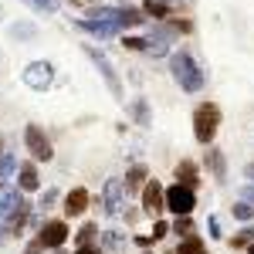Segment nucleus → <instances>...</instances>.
Here are the masks:
<instances>
[{
	"mask_svg": "<svg viewBox=\"0 0 254 254\" xmlns=\"http://www.w3.org/2000/svg\"><path fill=\"white\" fill-rule=\"evenodd\" d=\"M217 126H220V109H217L214 102L196 105V112H193V136H196V142H200V146L214 142Z\"/></svg>",
	"mask_w": 254,
	"mask_h": 254,
	"instance_id": "1",
	"label": "nucleus"
},
{
	"mask_svg": "<svg viewBox=\"0 0 254 254\" xmlns=\"http://www.w3.org/2000/svg\"><path fill=\"white\" fill-rule=\"evenodd\" d=\"M163 207L166 210H173L176 217H183V214H190L196 207V196L190 187H183V183H176V187H170L166 193H163Z\"/></svg>",
	"mask_w": 254,
	"mask_h": 254,
	"instance_id": "2",
	"label": "nucleus"
},
{
	"mask_svg": "<svg viewBox=\"0 0 254 254\" xmlns=\"http://www.w3.org/2000/svg\"><path fill=\"white\" fill-rule=\"evenodd\" d=\"M24 146H27V153H31L34 159H44V163L55 156V149H51L48 136L41 132L38 126H27V129H24Z\"/></svg>",
	"mask_w": 254,
	"mask_h": 254,
	"instance_id": "3",
	"label": "nucleus"
},
{
	"mask_svg": "<svg viewBox=\"0 0 254 254\" xmlns=\"http://www.w3.org/2000/svg\"><path fill=\"white\" fill-rule=\"evenodd\" d=\"M38 241L44 248H61V244L68 241V224H64V220H48V224L41 227Z\"/></svg>",
	"mask_w": 254,
	"mask_h": 254,
	"instance_id": "4",
	"label": "nucleus"
},
{
	"mask_svg": "<svg viewBox=\"0 0 254 254\" xmlns=\"http://www.w3.org/2000/svg\"><path fill=\"white\" fill-rule=\"evenodd\" d=\"M173 68H176V78L183 81V88H190V92H196V88H200V75H196V68L193 64H190V58H187V55H176L173 58Z\"/></svg>",
	"mask_w": 254,
	"mask_h": 254,
	"instance_id": "5",
	"label": "nucleus"
},
{
	"mask_svg": "<svg viewBox=\"0 0 254 254\" xmlns=\"http://www.w3.org/2000/svg\"><path fill=\"white\" fill-rule=\"evenodd\" d=\"M163 193H166V190L159 187L156 180L142 187V207H146V214H149V217L159 214V210H166V207H163Z\"/></svg>",
	"mask_w": 254,
	"mask_h": 254,
	"instance_id": "6",
	"label": "nucleus"
},
{
	"mask_svg": "<svg viewBox=\"0 0 254 254\" xmlns=\"http://www.w3.org/2000/svg\"><path fill=\"white\" fill-rule=\"evenodd\" d=\"M85 207H88V190H85V187H75L71 193L64 196V214L68 217H81Z\"/></svg>",
	"mask_w": 254,
	"mask_h": 254,
	"instance_id": "7",
	"label": "nucleus"
},
{
	"mask_svg": "<svg viewBox=\"0 0 254 254\" xmlns=\"http://www.w3.org/2000/svg\"><path fill=\"white\" fill-rule=\"evenodd\" d=\"M176 183H183V187H190V190L200 183V170H196L193 159H180V163H176Z\"/></svg>",
	"mask_w": 254,
	"mask_h": 254,
	"instance_id": "8",
	"label": "nucleus"
},
{
	"mask_svg": "<svg viewBox=\"0 0 254 254\" xmlns=\"http://www.w3.org/2000/svg\"><path fill=\"white\" fill-rule=\"evenodd\" d=\"M48 81H51V64H31V68H27V85H34V88H44V85H48Z\"/></svg>",
	"mask_w": 254,
	"mask_h": 254,
	"instance_id": "9",
	"label": "nucleus"
},
{
	"mask_svg": "<svg viewBox=\"0 0 254 254\" xmlns=\"http://www.w3.org/2000/svg\"><path fill=\"white\" fill-rule=\"evenodd\" d=\"M119 193H122V183L119 180H109L105 183V210L109 214H119Z\"/></svg>",
	"mask_w": 254,
	"mask_h": 254,
	"instance_id": "10",
	"label": "nucleus"
},
{
	"mask_svg": "<svg viewBox=\"0 0 254 254\" xmlns=\"http://www.w3.org/2000/svg\"><path fill=\"white\" fill-rule=\"evenodd\" d=\"M207 163H210L214 180H224V176H227V163H224V153H220V149H210V153H207Z\"/></svg>",
	"mask_w": 254,
	"mask_h": 254,
	"instance_id": "11",
	"label": "nucleus"
},
{
	"mask_svg": "<svg viewBox=\"0 0 254 254\" xmlns=\"http://www.w3.org/2000/svg\"><path fill=\"white\" fill-rule=\"evenodd\" d=\"M176 254H207V251H203V241H200L196 234H187L183 241H180Z\"/></svg>",
	"mask_w": 254,
	"mask_h": 254,
	"instance_id": "12",
	"label": "nucleus"
},
{
	"mask_svg": "<svg viewBox=\"0 0 254 254\" xmlns=\"http://www.w3.org/2000/svg\"><path fill=\"white\" fill-rule=\"evenodd\" d=\"M85 51H88V55H92V58H95V64H98V68H102V75H105V81H109V85H112V92H116V95H119V81H116V75H112V68H109V61L102 58V55H98V51H92V48H85Z\"/></svg>",
	"mask_w": 254,
	"mask_h": 254,
	"instance_id": "13",
	"label": "nucleus"
},
{
	"mask_svg": "<svg viewBox=\"0 0 254 254\" xmlns=\"http://www.w3.org/2000/svg\"><path fill=\"white\" fill-rule=\"evenodd\" d=\"M142 183H146V166H132L126 173V190H142Z\"/></svg>",
	"mask_w": 254,
	"mask_h": 254,
	"instance_id": "14",
	"label": "nucleus"
},
{
	"mask_svg": "<svg viewBox=\"0 0 254 254\" xmlns=\"http://www.w3.org/2000/svg\"><path fill=\"white\" fill-rule=\"evenodd\" d=\"M20 187L24 190H38V170L27 163V166H20Z\"/></svg>",
	"mask_w": 254,
	"mask_h": 254,
	"instance_id": "15",
	"label": "nucleus"
},
{
	"mask_svg": "<svg viewBox=\"0 0 254 254\" xmlns=\"http://www.w3.org/2000/svg\"><path fill=\"white\" fill-rule=\"evenodd\" d=\"M231 210H234V217H237V220H244V224H248V220H254V203H248V200L234 203Z\"/></svg>",
	"mask_w": 254,
	"mask_h": 254,
	"instance_id": "16",
	"label": "nucleus"
},
{
	"mask_svg": "<svg viewBox=\"0 0 254 254\" xmlns=\"http://www.w3.org/2000/svg\"><path fill=\"white\" fill-rule=\"evenodd\" d=\"M146 14H153V17H170V7H166L163 0H149V3H146Z\"/></svg>",
	"mask_w": 254,
	"mask_h": 254,
	"instance_id": "17",
	"label": "nucleus"
},
{
	"mask_svg": "<svg viewBox=\"0 0 254 254\" xmlns=\"http://www.w3.org/2000/svg\"><path fill=\"white\" fill-rule=\"evenodd\" d=\"M173 231L176 234H190V231H193V220H190V214H183V217H176V224H173Z\"/></svg>",
	"mask_w": 254,
	"mask_h": 254,
	"instance_id": "18",
	"label": "nucleus"
},
{
	"mask_svg": "<svg viewBox=\"0 0 254 254\" xmlns=\"http://www.w3.org/2000/svg\"><path fill=\"white\" fill-rule=\"evenodd\" d=\"M24 217H27V203H17V210H14V217H10V231H20Z\"/></svg>",
	"mask_w": 254,
	"mask_h": 254,
	"instance_id": "19",
	"label": "nucleus"
},
{
	"mask_svg": "<svg viewBox=\"0 0 254 254\" xmlns=\"http://www.w3.org/2000/svg\"><path fill=\"white\" fill-rule=\"evenodd\" d=\"M251 241H254V227H244V231H241V234H237L231 244H234V248H248Z\"/></svg>",
	"mask_w": 254,
	"mask_h": 254,
	"instance_id": "20",
	"label": "nucleus"
},
{
	"mask_svg": "<svg viewBox=\"0 0 254 254\" xmlns=\"http://www.w3.org/2000/svg\"><path fill=\"white\" fill-rule=\"evenodd\" d=\"M92 234H95V224H85V227H81V244H88Z\"/></svg>",
	"mask_w": 254,
	"mask_h": 254,
	"instance_id": "21",
	"label": "nucleus"
},
{
	"mask_svg": "<svg viewBox=\"0 0 254 254\" xmlns=\"http://www.w3.org/2000/svg\"><path fill=\"white\" fill-rule=\"evenodd\" d=\"M126 48H132V51H142V48H146V41H139V38H126Z\"/></svg>",
	"mask_w": 254,
	"mask_h": 254,
	"instance_id": "22",
	"label": "nucleus"
},
{
	"mask_svg": "<svg viewBox=\"0 0 254 254\" xmlns=\"http://www.w3.org/2000/svg\"><path fill=\"white\" fill-rule=\"evenodd\" d=\"M166 231H170V224H166V220H156V234H153V241H156V237H166Z\"/></svg>",
	"mask_w": 254,
	"mask_h": 254,
	"instance_id": "23",
	"label": "nucleus"
},
{
	"mask_svg": "<svg viewBox=\"0 0 254 254\" xmlns=\"http://www.w3.org/2000/svg\"><path fill=\"white\" fill-rule=\"evenodd\" d=\"M41 251H44V244L34 241V244H27V251H24V254H41Z\"/></svg>",
	"mask_w": 254,
	"mask_h": 254,
	"instance_id": "24",
	"label": "nucleus"
},
{
	"mask_svg": "<svg viewBox=\"0 0 254 254\" xmlns=\"http://www.w3.org/2000/svg\"><path fill=\"white\" fill-rule=\"evenodd\" d=\"M34 7H44V10H55V0H31Z\"/></svg>",
	"mask_w": 254,
	"mask_h": 254,
	"instance_id": "25",
	"label": "nucleus"
},
{
	"mask_svg": "<svg viewBox=\"0 0 254 254\" xmlns=\"http://www.w3.org/2000/svg\"><path fill=\"white\" fill-rule=\"evenodd\" d=\"M210 237H224V234H220V224H217V217H210Z\"/></svg>",
	"mask_w": 254,
	"mask_h": 254,
	"instance_id": "26",
	"label": "nucleus"
},
{
	"mask_svg": "<svg viewBox=\"0 0 254 254\" xmlns=\"http://www.w3.org/2000/svg\"><path fill=\"white\" fill-rule=\"evenodd\" d=\"M78 254H102V251H98V248H92V244H81Z\"/></svg>",
	"mask_w": 254,
	"mask_h": 254,
	"instance_id": "27",
	"label": "nucleus"
},
{
	"mask_svg": "<svg viewBox=\"0 0 254 254\" xmlns=\"http://www.w3.org/2000/svg\"><path fill=\"white\" fill-rule=\"evenodd\" d=\"M244 200H248V203H254V187H248V190H244Z\"/></svg>",
	"mask_w": 254,
	"mask_h": 254,
	"instance_id": "28",
	"label": "nucleus"
},
{
	"mask_svg": "<svg viewBox=\"0 0 254 254\" xmlns=\"http://www.w3.org/2000/svg\"><path fill=\"white\" fill-rule=\"evenodd\" d=\"M248 254H254V241H251V244H248Z\"/></svg>",
	"mask_w": 254,
	"mask_h": 254,
	"instance_id": "29",
	"label": "nucleus"
},
{
	"mask_svg": "<svg viewBox=\"0 0 254 254\" xmlns=\"http://www.w3.org/2000/svg\"><path fill=\"white\" fill-rule=\"evenodd\" d=\"M248 176H251V180H254V166H248Z\"/></svg>",
	"mask_w": 254,
	"mask_h": 254,
	"instance_id": "30",
	"label": "nucleus"
}]
</instances>
